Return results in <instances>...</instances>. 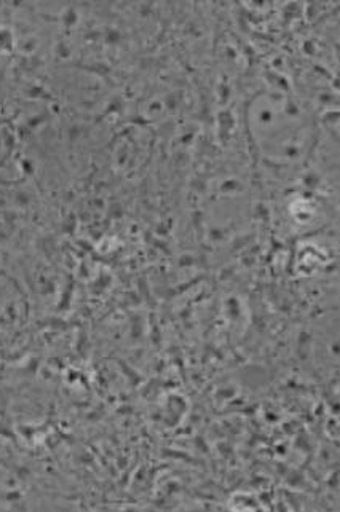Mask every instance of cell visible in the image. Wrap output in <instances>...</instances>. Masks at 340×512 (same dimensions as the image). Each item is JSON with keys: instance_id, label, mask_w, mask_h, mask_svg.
<instances>
[{"instance_id": "cell-1", "label": "cell", "mask_w": 340, "mask_h": 512, "mask_svg": "<svg viewBox=\"0 0 340 512\" xmlns=\"http://www.w3.org/2000/svg\"><path fill=\"white\" fill-rule=\"evenodd\" d=\"M250 131L265 157L299 160L312 139L309 115L293 99L278 93H262L250 103Z\"/></svg>"}]
</instances>
